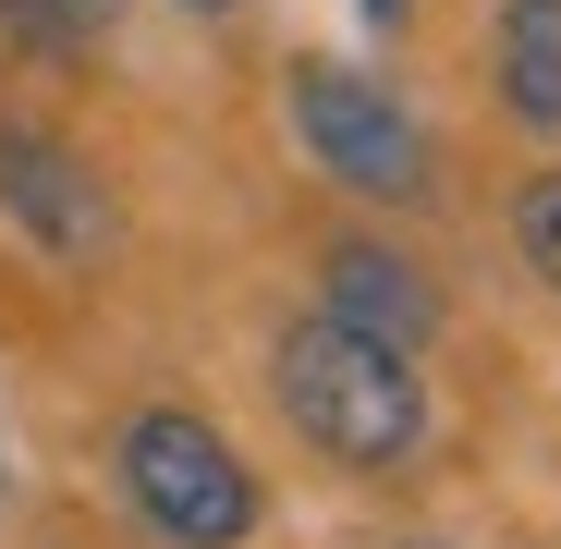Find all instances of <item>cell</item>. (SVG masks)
<instances>
[{"label":"cell","mask_w":561,"mask_h":549,"mask_svg":"<svg viewBox=\"0 0 561 549\" xmlns=\"http://www.w3.org/2000/svg\"><path fill=\"white\" fill-rule=\"evenodd\" d=\"M268 391H280V415H294V439L318 451V465H342V477H403L427 451V427H439L415 354L379 342V330H342L330 306L268 342Z\"/></svg>","instance_id":"obj_1"},{"label":"cell","mask_w":561,"mask_h":549,"mask_svg":"<svg viewBox=\"0 0 561 549\" xmlns=\"http://www.w3.org/2000/svg\"><path fill=\"white\" fill-rule=\"evenodd\" d=\"M111 477H123V513H135L159 549H244V537L268 525L256 465H244L196 403H135L123 439H111Z\"/></svg>","instance_id":"obj_2"},{"label":"cell","mask_w":561,"mask_h":549,"mask_svg":"<svg viewBox=\"0 0 561 549\" xmlns=\"http://www.w3.org/2000/svg\"><path fill=\"white\" fill-rule=\"evenodd\" d=\"M280 111H294V147L318 159V183H342V196L366 208H427L439 196V147L427 123L391 99L379 73H354V61H294V85H280Z\"/></svg>","instance_id":"obj_3"},{"label":"cell","mask_w":561,"mask_h":549,"mask_svg":"<svg viewBox=\"0 0 561 549\" xmlns=\"http://www.w3.org/2000/svg\"><path fill=\"white\" fill-rule=\"evenodd\" d=\"M0 220H13L37 256H61V268H85V256H111V183L85 171L61 135H37V123H0Z\"/></svg>","instance_id":"obj_4"},{"label":"cell","mask_w":561,"mask_h":549,"mask_svg":"<svg viewBox=\"0 0 561 549\" xmlns=\"http://www.w3.org/2000/svg\"><path fill=\"white\" fill-rule=\"evenodd\" d=\"M318 306L342 318V330H379V342H403V354H427L439 342V282L403 256V244H366V232H342L330 256H318Z\"/></svg>","instance_id":"obj_5"},{"label":"cell","mask_w":561,"mask_h":549,"mask_svg":"<svg viewBox=\"0 0 561 549\" xmlns=\"http://www.w3.org/2000/svg\"><path fill=\"white\" fill-rule=\"evenodd\" d=\"M489 85L525 135H561V0H501L489 25Z\"/></svg>","instance_id":"obj_6"},{"label":"cell","mask_w":561,"mask_h":549,"mask_svg":"<svg viewBox=\"0 0 561 549\" xmlns=\"http://www.w3.org/2000/svg\"><path fill=\"white\" fill-rule=\"evenodd\" d=\"M513 256H525V282L561 294V159H537V171L513 183Z\"/></svg>","instance_id":"obj_7"},{"label":"cell","mask_w":561,"mask_h":549,"mask_svg":"<svg viewBox=\"0 0 561 549\" xmlns=\"http://www.w3.org/2000/svg\"><path fill=\"white\" fill-rule=\"evenodd\" d=\"M183 13H244V0H183Z\"/></svg>","instance_id":"obj_8"},{"label":"cell","mask_w":561,"mask_h":549,"mask_svg":"<svg viewBox=\"0 0 561 549\" xmlns=\"http://www.w3.org/2000/svg\"><path fill=\"white\" fill-rule=\"evenodd\" d=\"M0 489H13V439H0Z\"/></svg>","instance_id":"obj_9"},{"label":"cell","mask_w":561,"mask_h":549,"mask_svg":"<svg viewBox=\"0 0 561 549\" xmlns=\"http://www.w3.org/2000/svg\"><path fill=\"white\" fill-rule=\"evenodd\" d=\"M366 13H379V25H391V13H403V0H366Z\"/></svg>","instance_id":"obj_10"},{"label":"cell","mask_w":561,"mask_h":549,"mask_svg":"<svg viewBox=\"0 0 561 549\" xmlns=\"http://www.w3.org/2000/svg\"><path fill=\"white\" fill-rule=\"evenodd\" d=\"M415 549H463V537H415Z\"/></svg>","instance_id":"obj_11"}]
</instances>
